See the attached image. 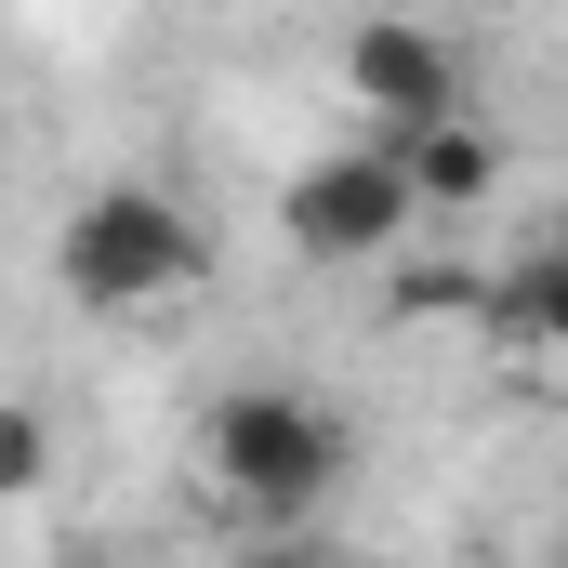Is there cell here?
I'll return each mask as SVG.
<instances>
[{
	"label": "cell",
	"mask_w": 568,
	"mask_h": 568,
	"mask_svg": "<svg viewBox=\"0 0 568 568\" xmlns=\"http://www.w3.org/2000/svg\"><path fill=\"white\" fill-rule=\"evenodd\" d=\"M344 463H357V436H344L331 397H304V384H239V397L212 410V489H225L265 542H304V529L331 516Z\"/></svg>",
	"instance_id": "cell-1"
},
{
	"label": "cell",
	"mask_w": 568,
	"mask_h": 568,
	"mask_svg": "<svg viewBox=\"0 0 568 568\" xmlns=\"http://www.w3.org/2000/svg\"><path fill=\"white\" fill-rule=\"evenodd\" d=\"M212 278V239L172 185H93L67 225H53V291L80 317H159Z\"/></svg>",
	"instance_id": "cell-2"
},
{
	"label": "cell",
	"mask_w": 568,
	"mask_h": 568,
	"mask_svg": "<svg viewBox=\"0 0 568 568\" xmlns=\"http://www.w3.org/2000/svg\"><path fill=\"white\" fill-rule=\"evenodd\" d=\"M278 225L304 265H371V252H397L424 212H410V172H397V145H331V159H304L278 185Z\"/></svg>",
	"instance_id": "cell-3"
},
{
	"label": "cell",
	"mask_w": 568,
	"mask_h": 568,
	"mask_svg": "<svg viewBox=\"0 0 568 568\" xmlns=\"http://www.w3.org/2000/svg\"><path fill=\"white\" fill-rule=\"evenodd\" d=\"M344 93L384 120L371 145H410L436 120H463V40L424 27V13H357L344 27Z\"/></svg>",
	"instance_id": "cell-4"
},
{
	"label": "cell",
	"mask_w": 568,
	"mask_h": 568,
	"mask_svg": "<svg viewBox=\"0 0 568 568\" xmlns=\"http://www.w3.org/2000/svg\"><path fill=\"white\" fill-rule=\"evenodd\" d=\"M397 172H410V212H463V199H489L503 145L476 133V120H436V133H410V145H397Z\"/></svg>",
	"instance_id": "cell-5"
},
{
	"label": "cell",
	"mask_w": 568,
	"mask_h": 568,
	"mask_svg": "<svg viewBox=\"0 0 568 568\" xmlns=\"http://www.w3.org/2000/svg\"><path fill=\"white\" fill-rule=\"evenodd\" d=\"M476 304H489V331H503L516 357H542V344H556V304H568V278H556V252H529V265H503V278L476 291Z\"/></svg>",
	"instance_id": "cell-6"
},
{
	"label": "cell",
	"mask_w": 568,
	"mask_h": 568,
	"mask_svg": "<svg viewBox=\"0 0 568 568\" xmlns=\"http://www.w3.org/2000/svg\"><path fill=\"white\" fill-rule=\"evenodd\" d=\"M40 476H53V424H40V410H13V397H0V503H27V489H40Z\"/></svg>",
	"instance_id": "cell-7"
}]
</instances>
